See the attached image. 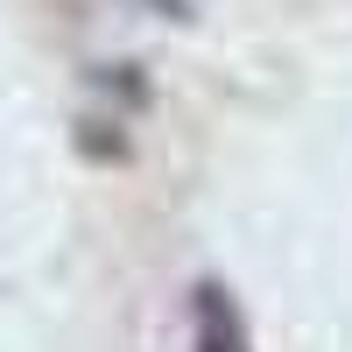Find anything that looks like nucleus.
Segmentation results:
<instances>
[{"instance_id":"nucleus-1","label":"nucleus","mask_w":352,"mask_h":352,"mask_svg":"<svg viewBox=\"0 0 352 352\" xmlns=\"http://www.w3.org/2000/svg\"><path fill=\"white\" fill-rule=\"evenodd\" d=\"M190 345L197 352H254V331H247V317H240L226 282H197L190 289Z\"/></svg>"}]
</instances>
